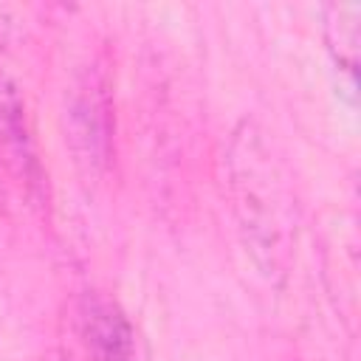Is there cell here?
<instances>
[{
  "instance_id": "cell-1",
  "label": "cell",
  "mask_w": 361,
  "mask_h": 361,
  "mask_svg": "<svg viewBox=\"0 0 361 361\" xmlns=\"http://www.w3.org/2000/svg\"><path fill=\"white\" fill-rule=\"evenodd\" d=\"M226 169L245 251L268 282L282 285L293 262L296 200L285 166L254 121H240L231 133Z\"/></svg>"
},
{
  "instance_id": "cell-2",
  "label": "cell",
  "mask_w": 361,
  "mask_h": 361,
  "mask_svg": "<svg viewBox=\"0 0 361 361\" xmlns=\"http://www.w3.org/2000/svg\"><path fill=\"white\" fill-rule=\"evenodd\" d=\"M113 138L110 96L104 76L96 68H87L73 76L65 93V141L73 152V161L96 175L107 166Z\"/></svg>"
},
{
  "instance_id": "cell-3",
  "label": "cell",
  "mask_w": 361,
  "mask_h": 361,
  "mask_svg": "<svg viewBox=\"0 0 361 361\" xmlns=\"http://www.w3.org/2000/svg\"><path fill=\"white\" fill-rule=\"evenodd\" d=\"M82 338L90 361H135V333L124 310L104 296L82 302Z\"/></svg>"
},
{
  "instance_id": "cell-4",
  "label": "cell",
  "mask_w": 361,
  "mask_h": 361,
  "mask_svg": "<svg viewBox=\"0 0 361 361\" xmlns=\"http://www.w3.org/2000/svg\"><path fill=\"white\" fill-rule=\"evenodd\" d=\"M0 141L17 169L28 178L37 175V161H34V147L25 124V104L20 99L17 85L0 73Z\"/></svg>"
},
{
  "instance_id": "cell-5",
  "label": "cell",
  "mask_w": 361,
  "mask_h": 361,
  "mask_svg": "<svg viewBox=\"0 0 361 361\" xmlns=\"http://www.w3.org/2000/svg\"><path fill=\"white\" fill-rule=\"evenodd\" d=\"M324 39L327 51L355 85L358 71V42H361V6L358 3H330L324 6Z\"/></svg>"
}]
</instances>
